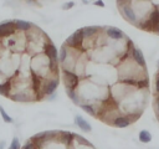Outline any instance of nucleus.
<instances>
[{"label":"nucleus","instance_id":"nucleus-4","mask_svg":"<svg viewBox=\"0 0 159 149\" xmlns=\"http://www.w3.org/2000/svg\"><path fill=\"white\" fill-rule=\"evenodd\" d=\"M118 9H119L120 14L123 15V17L127 19V21H129L130 24H133V25H135V26L138 25V19H137V16H135V12H134V10H133L130 2L122 4V5L118 6Z\"/></svg>","mask_w":159,"mask_h":149},{"label":"nucleus","instance_id":"nucleus-1","mask_svg":"<svg viewBox=\"0 0 159 149\" xmlns=\"http://www.w3.org/2000/svg\"><path fill=\"white\" fill-rule=\"evenodd\" d=\"M35 149H96L83 137L67 130H46L30 138Z\"/></svg>","mask_w":159,"mask_h":149},{"label":"nucleus","instance_id":"nucleus-7","mask_svg":"<svg viewBox=\"0 0 159 149\" xmlns=\"http://www.w3.org/2000/svg\"><path fill=\"white\" fill-rule=\"evenodd\" d=\"M15 32H16V29H15V24H14V21L0 22V38L10 37V36L14 35Z\"/></svg>","mask_w":159,"mask_h":149},{"label":"nucleus","instance_id":"nucleus-22","mask_svg":"<svg viewBox=\"0 0 159 149\" xmlns=\"http://www.w3.org/2000/svg\"><path fill=\"white\" fill-rule=\"evenodd\" d=\"M152 31H153V32H155V34H158V35H159V24H158V25H157V26H154V27H153V30H152Z\"/></svg>","mask_w":159,"mask_h":149},{"label":"nucleus","instance_id":"nucleus-10","mask_svg":"<svg viewBox=\"0 0 159 149\" xmlns=\"http://www.w3.org/2000/svg\"><path fill=\"white\" fill-rule=\"evenodd\" d=\"M14 24H15V29L17 32H27L31 30V27L34 26L31 22L29 21H25V20H14Z\"/></svg>","mask_w":159,"mask_h":149},{"label":"nucleus","instance_id":"nucleus-23","mask_svg":"<svg viewBox=\"0 0 159 149\" xmlns=\"http://www.w3.org/2000/svg\"><path fill=\"white\" fill-rule=\"evenodd\" d=\"M4 145H5V143H4V142H1V143H0V149H2V148H4Z\"/></svg>","mask_w":159,"mask_h":149},{"label":"nucleus","instance_id":"nucleus-14","mask_svg":"<svg viewBox=\"0 0 159 149\" xmlns=\"http://www.w3.org/2000/svg\"><path fill=\"white\" fill-rule=\"evenodd\" d=\"M67 55H68V47L63 43V45L61 46V50H60V53H58V62L62 63V62L66 60Z\"/></svg>","mask_w":159,"mask_h":149},{"label":"nucleus","instance_id":"nucleus-3","mask_svg":"<svg viewBox=\"0 0 159 149\" xmlns=\"http://www.w3.org/2000/svg\"><path fill=\"white\" fill-rule=\"evenodd\" d=\"M61 76H62V82H63L66 91H73L77 87L78 81H80L77 74L67 70H61Z\"/></svg>","mask_w":159,"mask_h":149},{"label":"nucleus","instance_id":"nucleus-6","mask_svg":"<svg viewBox=\"0 0 159 149\" xmlns=\"http://www.w3.org/2000/svg\"><path fill=\"white\" fill-rule=\"evenodd\" d=\"M103 31H104V35L109 38V40H113V41H118V40H123L125 38V35L123 34V31L118 27H113V26H107V27H103Z\"/></svg>","mask_w":159,"mask_h":149},{"label":"nucleus","instance_id":"nucleus-18","mask_svg":"<svg viewBox=\"0 0 159 149\" xmlns=\"http://www.w3.org/2000/svg\"><path fill=\"white\" fill-rule=\"evenodd\" d=\"M9 149H21L20 142H19V139H17L16 137L11 140V143H10V145H9Z\"/></svg>","mask_w":159,"mask_h":149},{"label":"nucleus","instance_id":"nucleus-5","mask_svg":"<svg viewBox=\"0 0 159 149\" xmlns=\"http://www.w3.org/2000/svg\"><path fill=\"white\" fill-rule=\"evenodd\" d=\"M43 53L45 56L53 63H58V51L56 48V46L51 42V41H47L43 46Z\"/></svg>","mask_w":159,"mask_h":149},{"label":"nucleus","instance_id":"nucleus-15","mask_svg":"<svg viewBox=\"0 0 159 149\" xmlns=\"http://www.w3.org/2000/svg\"><path fill=\"white\" fill-rule=\"evenodd\" d=\"M86 113H88L89 115H92V117H96L97 118V112H96V109L92 107V106H89V104H81L80 106Z\"/></svg>","mask_w":159,"mask_h":149},{"label":"nucleus","instance_id":"nucleus-26","mask_svg":"<svg viewBox=\"0 0 159 149\" xmlns=\"http://www.w3.org/2000/svg\"><path fill=\"white\" fill-rule=\"evenodd\" d=\"M94 1H96V0H94Z\"/></svg>","mask_w":159,"mask_h":149},{"label":"nucleus","instance_id":"nucleus-17","mask_svg":"<svg viewBox=\"0 0 159 149\" xmlns=\"http://www.w3.org/2000/svg\"><path fill=\"white\" fill-rule=\"evenodd\" d=\"M0 114H1L2 119H4L6 123H12V118H11V117H10V115H9V114L5 112V109H4L1 106H0Z\"/></svg>","mask_w":159,"mask_h":149},{"label":"nucleus","instance_id":"nucleus-16","mask_svg":"<svg viewBox=\"0 0 159 149\" xmlns=\"http://www.w3.org/2000/svg\"><path fill=\"white\" fill-rule=\"evenodd\" d=\"M153 107L155 111V115L159 120V94H154V102H153Z\"/></svg>","mask_w":159,"mask_h":149},{"label":"nucleus","instance_id":"nucleus-25","mask_svg":"<svg viewBox=\"0 0 159 149\" xmlns=\"http://www.w3.org/2000/svg\"><path fill=\"white\" fill-rule=\"evenodd\" d=\"M158 71H159V61H158Z\"/></svg>","mask_w":159,"mask_h":149},{"label":"nucleus","instance_id":"nucleus-24","mask_svg":"<svg viewBox=\"0 0 159 149\" xmlns=\"http://www.w3.org/2000/svg\"><path fill=\"white\" fill-rule=\"evenodd\" d=\"M82 2H83V4H88L89 1H88V0H82Z\"/></svg>","mask_w":159,"mask_h":149},{"label":"nucleus","instance_id":"nucleus-12","mask_svg":"<svg viewBox=\"0 0 159 149\" xmlns=\"http://www.w3.org/2000/svg\"><path fill=\"white\" fill-rule=\"evenodd\" d=\"M75 123L82 129V130H84V132H91V129H92V127H91V124L86 120V119H83L81 115H76L75 117Z\"/></svg>","mask_w":159,"mask_h":149},{"label":"nucleus","instance_id":"nucleus-9","mask_svg":"<svg viewBox=\"0 0 159 149\" xmlns=\"http://www.w3.org/2000/svg\"><path fill=\"white\" fill-rule=\"evenodd\" d=\"M102 29H103V27H101V26H86V27H82L84 40L93 38V37H94Z\"/></svg>","mask_w":159,"mask_h":149},{"label":"nucleus","instance_id":"nucleus-8","mask_svg":"<svg viewBox=\"0 0 159 149\" xmlns=\"http://www.w3.org/2000/svg\"><path fill=\"white\" fill-rule=\"evenodd\" d=\"M130 57L133 58V61H134L137 65H139V66H142V67H145L144 56H143L142 51H140L139 48H137L135 46H134V47L132 48V51H130Z\"/></svg>","mask_w":159,"mask_h":149},{"label":"nucleus","instance_id":"nucleus-21","mask_svg":"<svg viewBox=\"0 0 159 149\" xmlns=\"http://www.w3.org/2000/svg\"><path fill=\"white\" fill-rule=\"evenodd\" d=\"M94 5L96 6H99V7H104V2L102 0H96L94 1Z\"/></svg>","mask_w":159,"mask_h":149},{"label":"nucleus","instance_id":"nucleus-2","mask_svg":"<svg viewBox=\"0 0 159 149\" xmlns=\"http://www.w3.org/2000/svg\"><path fill=\"white\" fill-rule=\"evenodd\" d=\"M84 41V36H83V31L82 29H78L77 31H75L71 36L67 37V40L65 41V45L68 48H77V50H82V45Z\"/></svg>","mask_w":159,"mask_h":149},{"label":"nucleus","instance_id":"nucleus-13","mask_svg":"<svg viewBox=\"0 0 159 149\" xmlns=\"http://www.w3.org/2000/svg\"><path fill=\"white\" fill-rule=\"evenodd\" d=\"M138 137H139V142L140 143H149L152 140V134L148 130H140Z\"/></svg>","mask_w":159,"mask_h":149},{"label":"nucleus","instance_id":"nucleus-19","mask_svg":"<svg viewBox=\"0 0 159 149\" xmlns=\"http://www.w3.org/2000/svg\"><path fill=\"white\" fill-rule=\"evenodd\" d=\"M75 6V2L73 1H68V2H65L63 5H62V9L63 10H70V9H72Z\"/></svg>","mask_w":159,"mask_h":149},{"label":"nucleus","instance_id":"nucleus-11","mask_svg":"<svg viewBox=\"0 0 159 149\" xmlns=\"http://www.w3.org/2000/svg\"><path fill=\"white\" fill-rule=\"evenodd\" d=\"M133 122L130 120V118L125 117V115H119L117 118H114V120L112 122V125L113 127H117V128H125V127H129Z\"/></svg>","mask_w":159,"mask_h":149},{"label":"nucleus","instance_id":"nucleus-20","mask_svg":"<svg viewBox=\"0 0 159 149\" xmlns=\"http://www.w3.org/2000/svg\"><path fill=\"white\" fill-rule=\"evenodd\" d=\"M154 94H159V73H155V93Z\"/></svg>","mask_w":159,"mask_h":149}]
</instances>
